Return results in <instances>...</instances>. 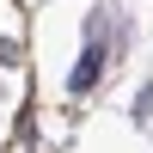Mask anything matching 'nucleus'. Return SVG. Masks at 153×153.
I'll use <instances>...</instances> for the list:
<instances>
[{"label": "nucleus", "mask_w": 153, "mask_h": 153, "mask_svg": "<svg viewBox=\"0 0 153 153\" xmlns=\"http://www.w3.org/2000/svg\"><path fill=\"white\" fill-rule=\"evenodd\" d=\"M98 74H104V37L92 31V43L80 49V61H74V74H68V92H92Z\"/></svg>", "instance_id": "nucleus-1"}]
</instances>
